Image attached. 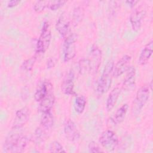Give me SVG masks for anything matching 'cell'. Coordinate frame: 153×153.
Segmentation results:
<instances>
[{"label":"cell","instance_id":"obj_1","mask_svg":"<svg viewBox=\"0 0 153 153\" xmlns=\"http://www.w3.org/2000/svg\"><path fill=\"white\" fill-rule=\"evenodd\" d=\"M27 138L25 135L19 133H12L6 138L4 144V151L5 152H22L26 147Z\"/></svg>","mask_w":153,"mask_h":153},{"label":"cell","instance_id":"obj_2","mask_svg":"<svg viewBox=\"0 0 153 153\" xmlns=\"http://www.w3.org/2000/svg\"><path fill=\"white\" fill-rule=\"evenodd\" d=\"M114 62L112 60H109L102 72L100 78L98 81L97 85V92L100 94L106 93L110 89L112 78H113V69Z\"/></svg>","mask_w":153,"mask_h":153},{"label":"cell","instance_id":"obj_3","mask_svg":"<svg viewBox=\"0 0 153 153\" xmlns=\"http://www.w3.org/2000/svg\"><path fill=\"white\" fill-rule=\"evenodd\" d=\"M150 94L149 86L144 85L137 91L135 99L133 101L131 112L133 115H138L147 103Z\"/></svg>","mask_w":153,"mask_h":153},{"label":"cell","instance_id":"obj_4","mask_svg":"<svg viewBox=\"0 0 153 153\" xmlns=\"http://www.w3.org/2000/svg\"><path fill=\"white\" fill-rule=\"evenodd\" d=\"M51 39V32L49 22L45 21L42 26L41 34L38 39L36 52L38 54L44 53L48 48Z\"/></svg>","mask_w":153,"mask_h":153},{"label":"cell","instance_id":"obj_5","mask_svg":"<svg viewBox=\"0 0 153 153\" xmlns=\"http://www.w3.org/2000/svg\"><path fill=\"white\" fill-rule=\"evenodd\" d=\"M99 141L101 145L109 151H114L119 142L117 135L111 130H106L103 131L99 137Z\"/></svg>","mask_w":153,"mask_h":153},{"label":"cell","instance_id":"obj_6","mask_svg":"<svg viewBox=\"0 0 153 153\" xmlns=\"http://www.w3.org/2000/svg\"><path fill=\"white\" fill-rule=\"evenodd\" d=\"M76 36L74 33L69 35L65 39L63 45V60L65 62H68L72 60L76 54Z\"/></svg>","mask_w":153,"mask_h":153},{"label":"cell","instance_id":"obj_7","mask_svg":"<svg viewBox=\"0 0 153 153\" xmlns=\"http://www.w3.org/2000/svg\"><path fill=\"white\" fill-rule=\"evenodd\" d=\"M87 59L89 66L90 72L91 74L96 73L102 61V51L97 45L94 44L92 45L89 53L88 58Z\"/></svg>","mask_w":153,"mask_h":153},{"label":"cell","instance_id":"obj_8","mask_svg":"<svg viewBox=\"0 0 153 153\" xmlns=\"http://www.w3.org/2000/svg\"><path fill=\"white\" fill-rule=\"evenodd\" d=\"M30 109L27 107H23L16 112L12 124V128L17 130L23 127L29 121L30 117Z\"/></svg>","mask_w":153,"mask_h":153},{"label":"cell","instance_id":"obj_9","mask_svg":"<svg viewBox=\"0 0 153 153\" xmlns=\"http://www.w3.org/2000/svg\"><path fill=\"white\" fill-rule=\"evenodd\" d=\"M63 131L66 139L70 142H76L80 137L79 132L75 124L71 119L65 121L63 126Z\"/></svg>","mask_w":153,"mask_h":153},{"label":"cell","instance_id":"obj_10","mask_svg":"<svg viewBox=\"0 0 153 153\" xmlns=\"http://www.w3.org/2000/svg\"><path fill=\"white\" fill-rule=\"evenodd\" d=\"M131 57L130 55L125 54L122 56L114 65L113 76L114 77H118L123 75L130 67V62Z\"/></svg>","mask_w":153,"mask_h":153},{"label":"cell","instance_id":"obj_11","mask_svg":"<svg viewBox=\"0 0 153 153\" xmlns=\"http://www.w3.org/2000/svg\"><path fill=\"white\" fill-rule=\"evenodd\" d=\"M146 12L143 9L136 8L133 10L130 16V22L133 30L138 31L142 25Z\"/></svg>","mask_w":153,"mask_h":153},{"label":"cell","instance_id":"obj_12","mask_svg":"<svg viewBox=\"0 0 153 153\" xmlns=\"http://www.w3.org/2000/svg\"><path fill=\"white\" fill-rule=\"evenodd\" d=\"M75 75L73 71H69L64 77L61 84V90L65 94L71 95L74 93Z\"/></svg>","mask_w":153,"mask_h":153},{"label":"cell","instance_id":"obj_13","mask_svg":"<svg viewBox=\"0 0 153 153\" xmlns=\"http://www.w3.org/2000/svg\"><path fill=\"white\" fill-rule=\"evenodd\" d=\"M70 26L69 19L65 13H63L58 18L56 24V29L59 32V33L62 36L65 37L69 30Z\"/></svg>","mask_w":153,"mask_h":153},{"label":"cell","instance_id":"obj_14","mask_svg":"<svg viewBox=\"0 0 153 153\" xmlns=\"http://www.w3.org/2000/svg\"><path fill=\"white\" fill-rule=\"evenodd\" d=\"M122 87L117 85L109 93L106 102V109L107 111H111L115 106L117 100L121 94Z\"/></svg>","mask_w":153,"mask_h":153},{"label":"cell","instance_id":"obj_15","mask_svg":"<svg viewBox=\"0 0 153 153\" xmlns=\"http://www.w3.org/2000/svg\"><path fill=\"white\" fill-rule=\"evenodd\" d=\"M55 102V97L52 91L48 93L40 102L38 107L39 112L44 113L51 111Z\"/></svg>","mask_w":153,"mask_h":153},{"label":"cell","instance_id":"obj_16","mask_svg":"<svg viewBox=\"0 0 153 153\" xmlns=\"http://www.w3.org/2000/svg\"><path fill=\"white\" fill-rule=\"evenodd\" d=\"M153 52V41L148 42L142 48L138 59L140 65H145L148 63Z\"/></svg>","mask_w":153,"mask_h":153},{"label":"cell","instance_id":"obj_17","mask_svg":"<svg viewBox=\"0 0 153 153\" xmlns=\"http://www.w3.org/2000/svg\"><path fill=\"white\" fill-rule=\"evenodd\" d=\"M53 90V85L52 84L49 82L45 81H44L42 84L36 89L35 94H34V99L35 100L39 102L44 97L47 96V94L52 91Z\"/></svg>","mask_w":153,"mask_h":153},{"label":"cell","instance_id":"obj_18","mask_svg":"<svg viewBox=\"0 0 153 153\" xmlns=\"http://www.w3.org/2000/svg\"><path fill=\"white\" fill-rule=\"evenodd\" d=\"M54 123V118L51 111L42 113L41 118L40 126L41 128L48 133L49 130L52 128Z\"/></svg>","mask_w":153,"mask_h":153},{"label":"cell","instance_id":"obj_19","mask_svg":"<svg viewBox=\"0 0 153 153\" xmlns=\"http://www.w3.org/2000/svg\"><path fill=\"white\" fill-rule=\"evenodd\" d=\"M128 109V105L127 103H124L121 107H120L111 117L112 123L114 124H121L125 119Z\"/></svg>","mask_w":153,"mask_h":153},{"label":"cell","instance_id":"obj_20","mask_svg":"<svg viewBox=\"0 0 153 153\" xmlns=\"http://www.w3.org/2000/svg\"><path fill=\"white\" fill-rule=\"evenodd\" d=\"M136 69L134 67L130 66L127 70V73L124 79L122 85V89L128 90L134 85L135 84Z\"/></svg>","mask_w":153,"mask_h":153},{"label":"cell","instance_id":"obj_21","mask_svg":"<svg viewBox=\"0 0 153 153\" xmlns=\"http://www.w3.org/2000/svg\"><path fill=\"white\" fill-rule=\"evenodd\" d=\"M84 14V8L82 5H78L74 8L72 15V23L75 26L82 21Z\"/></svg>","mask_w":153,"mask_h":153},{"label":"cell","instance_id":"obj_22","mask_svg":"<svg viewBox=\"0 0 153 153\" xmlns=\"http://www.w3.org/2000/svg\"><path fill=\"white\" fill-rule=\"evenodd\" d=\"M86 106V99L82 95H78L76 96L74 102V109L75 111L79 114H82Z\"/></svg>","mask_w":153,"mask_h":153},{"label":"cell","instance_id":"obj_23","mask_svg":"<svg viewBox=\"0 0 153 153\" xmlns=\"http://www.w3.org/2000/svg\"><path fill=\"white\" fill-rule=\"evenodd\" d=\"M49 1H38L33 5V10L35 12L40 13L48 7Z\"/></svg>","mask_w":153,"mask_h":153},{"label":"cell","instance_id":"obj_24","mask_svg":"<svg viewBox=\"0 0 153 153\" xmlns=\"http://www.w3.org/2000/svg\"><path fill=\"white\" fill-rule=\"evenodd\" d=\"M36 56H34L26 60H25L22 65V68L23 70L26 71H30L32 69L33 65L35 64V62L36 61Z\"/></svg>","mask_w":153,"mask_h":153},{"label":"cell","instance_id":"obj_25","mask_svg":"<svg viewBox=\"0 0 153 153\" xmlns=\"http://www.w3.org/2000/svg\"><path fill=\"white\" fill-rule=\"evenodd\" d=\"M50 151L51 152H65L63 146L58 141H53L50 145Z\"/></svg>","mask_w":153,"mask_h":153},{"label":"cell","instance_id":"obj_26","mask_svg":"<svg viewBox=\"0 0 153 153\" xmlns=\"http://www.w3.org/2000/svg\"><path fill=\"white\" fill-rule=\"evenodd\" d=\"M65 1H49L48 8L52 11H56L65 5Z\"/></svg>","mask_w":153,"mask_h":153},{"label":"cell","instance_id":"obj_27","mask_svg":"<svg viewBox=\"0 0 153 153\" xmlns=\"http://www.w3.org/2000/svg\"><path fill=\"white\" fill-rule=\"evenodd\" d=\"M79 71L82 73L86 72H89V66L88 63L87 59H82L80 60L79 63Z\"/></svg>","mask_w":153,"mask_h":153},{"label":"cell","instance_id":"obj_28","mask_svg":"<svg viewBox=\"0 0 153 153\" xmlns=\"http://www.w3.org/2000/svg\"><path fill=\"white\" fill-rule=\"evenodd\" d=\"M88 149L89 151L91 152H103V151L101 150L99 146V145L95 142H91L88 145Z\"/></svg>","mask_w":153,"mask_h":153},{"label":"cell","instance_id":"obj_29","mask_svg":"<svg viewBox=\"0 0 153 153\" xmlns=\"http://www.w3.org/2000/svg\"><path fill=\"white\" fill-rule=\"evenodd\" d=\"M55 65V62L54 60V59L51 57H50L48 60H47V68L50 69V68H53Z\"/></svg>","mask_w":153,"mask_h":153},{"label":"cell","instance_id":"obj_30","mask_svg":"<svg viewBox=\"0 0 153 153\" xmlns=\"http://www.w3.org/2000/svg\"><path fill=\"white\" fill-rule=\"evenodd\" d=\"M20 1H17V0L10 1L8 2L7 6H8V7H10V8L14 7L17 6V5L20 3Z\"/></svg>","mask_w":153,"mask_h":153},{"label":"cell","instance_id":"obj_31","mask_svg":"<svg viewBox=\"0 0 153 153\" xmlns=\"http://www.w3.org/2000/svg\"><path fill=\"white\" fill-rule=\"evenodd\" d=\"M126 2L127 4H128V5H129V6L131 8H133L135 6V5L139 2L138 1H135V0H131V1H126Z\"/></svg>","mask_w":153,"mask_h":153}]
</instances>
